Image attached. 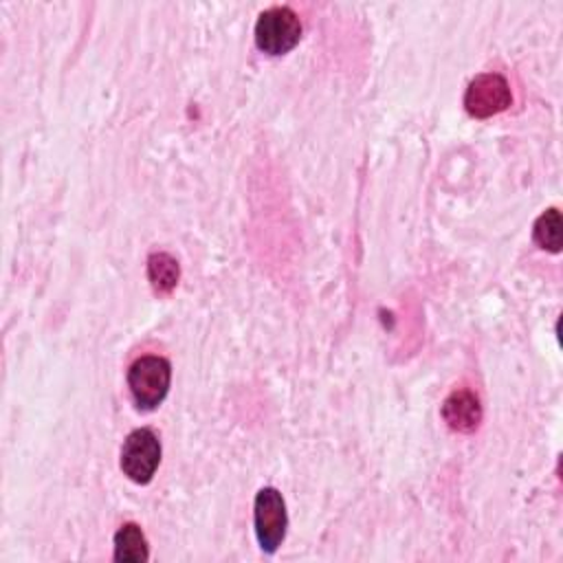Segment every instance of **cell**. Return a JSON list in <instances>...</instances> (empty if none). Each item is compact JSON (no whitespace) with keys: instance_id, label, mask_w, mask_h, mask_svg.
<instances>
[{"instance_id":"obj_1","label":"cell","mask_w":563,"mask_h":563,"mask_svg":"<svg viewBox=\"0 0 563 563\" xmlns=\"http://www.w3.org/2000/svg\"><path fill=\"white\" fill-rule=\"evenodd\" d=\"M172 383L169 361L163 356H141L128 369V387L139 409L150 411L156 409Z\"/></svg>"},{"instance_id":"obj_2","label":"cell","mask_w":563,"mask_h":563,"mask_svg":"<svg viewBox=\"0 0 563 563\" xmlns=\"http://www.w3.org/2000/svg\"><path fill=\"white\" fill-rule=\"evenodd\" d=\"M301 37V22L288 7H273L260 13L255 22V44L268 55H284Z\"/></svg>"},{"instance_id":"obj_3","label":"cell","mask_w":563,"mask_h":563,"mask_svg":"<svg viewBox=\"0 0 563 563\" xmlns=\"http://www.w3.org/2000/svg\"><path fill=\"white\" fill-rule=\"evenodd\" d=\"M253 523H255V537H257L260 548L264 552L273 554L282 545V541L286 537V528H288L286 504L277 488L268 486L255 495Z\"/></svg>"},{"instance_id":"obj_4","label":"cell","mask_w":563,"mask_h":563,"mask_svg":"<svg viewBox=\"0 0 563 563\" xmlns=\"http://www.w3.org/2000/svg\"><path fill=\"white\" fill-rule=\"evenodd\" d=\"M161 464V442L152 429L132 431L121 446V471L134 484H147Z\"/></svg>"},{"instance_id":"obj_5","label":"cell","mask_w":563,"mask_h":563,"mask_svg":"<svg viewBox=\"0 0 563 563\" xmlns=\"http://www.w3.org/2000/svg\"><path fill=\"white\" fill-rule=\"evenodd\" d=\"M512 103V92L499 73L477 75L464 92V108L475 119H488L504 112Z\"/></svg>"},{"instance_id":"obj_6","label":"cell","mask_w":563,"mask_h":563,"mask_svg":"<svg viewBox=\"0 0 563 563\" xmlns=\"http://www.w3.org/2000/svg\"><path fill=\"white\" fill-rule=\"evenodd\" d=\"M444 422L460 433H471L482 422V405L479 398L468 389H457L446 396L442 402Z\"/></svg>"},{"instance_id":"obj_7","label":"cell","mask_w":563,"mask_h":563,"mask_svg":"<svg viewBox=\"0 0 563 563\" xmlns=\"http://www.w3.org/2000/svg\"><path fill=\"white\" fill-rule=\"evenodd\" d=\"M150 556L147 539L136 523H125L114 534V561L119 563H143Z\"/></svg>"},{"instance_id":"obj_8","label":"cell","mask_w":563,"mask_h":563,"mask_svg":"<svg viewBox=\"0 0 563 563\" xmlns=\"http://www.w3.org/2000/svg\"><path fill=\"white\" fill-rule=\"evenodd\" d=\"M147 277L156 292H172L180 277V266L169 253H152L147 257Z\"/></svg>"},{"instance_id":"obj_9","label":"cell","mask_w":563,"mask_h":563,"mask_svg":"<svg viewBox=\"0 0 563 563\" xmlns=\"http://www.w3.org/2000/svg\"><path fill=\"white\" fill-rule=\"evenodd\" d=\"M561 227H563V222H561L559 209H548V211L541 213V216L537 218V222H534V229H532L534 242H537L541 249L550 251V253H559V251H561V240H563Z\"/></svg>"}]
</instances>
